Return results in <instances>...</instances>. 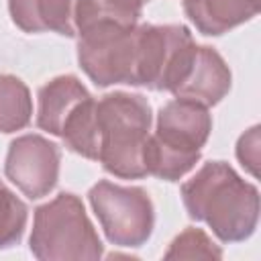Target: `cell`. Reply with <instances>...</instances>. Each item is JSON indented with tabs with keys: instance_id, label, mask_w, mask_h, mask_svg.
<instances>
[{
	"instance_id": "1",
	"label": "cell",
	"mask_w": 261,
	"mask_h": 261,
	"mask_svg": "<svg viewBox=\"0 0 261 261\" xmlns=\"http://www.w3.org/2000/svg\"><path fill=\"white\" fill-rule=\"evenodd\" d=\"M192 218L206 220L222 241L245 239L257 220V190L224 163H208L184 186Z\"/></svg>"
},
{
	"instance_id": "2",
	"label": "cell",
	"mask_w": 261,
	"mask_h": 261,
	"mask_svg": "<svg viewBox=\"0 0 261 261\" xmlns=\"http://www.w3.org/2000/svg\"><path fill=\"white\" fill-rule=\"evenodd\" d=\"M98 159L120 177H141L145 169V145L151 122L149 104L143 96L110 94L96 104Z\"/></svg>"
},
{
	"instance_id": "3",
	"label": "cell",
	"mask_w": 261,
	"mask_h": 261,
	"mask_svg": "<svg viewBox=\"0 0 261 261\" xmlns=\"http://www.w3.org/2000/svg\"><path fill=\"white\" fill-rule=\"evenodd\" d=\"M210 130V116L204 104L177 98L161 108L157 133L145 145V169L163 179H177L200 157Z\"/></svg>"
},
{
	"instance_id": "4",
	"label": "cell",
	"mask_w": 261,
	"mask_h": 261,
	"mask_svg": "<svg viewBox=\"0 0 261 261\" xmlns=\"http://www.w3.org/2000/svg\"><path fill=\"white\" fill-rule=\"evenodd\" d=\"M31 249L39 259H96L102 253L82 202L71 194L37 210Z\"/></svg>"
},
{
	"instance_id": "5",
	"label": "cell",
	"mask_w": 261,
	"mask_h": 261,
	"mask_svg": "<svg viewBox=\"0 0 261 261\" xmlns=\"http://www.w3.org/2000/svg\"><path fill=\"white\" fill-rule=\"evenodd\" d=\"M80 63L98 84H135L137 29L110 20L94 22L80 31Z\"/></svg>"
},
{
	"instance_id": "6",
	"label": "cell",
	"mask_w": 261,
	"mask_h": 261,
	"mask_svg": "<svg viewBox=\"0 0 261 261\" xmlns=\"http://www.w3.org/2000/svg\"><path fill=\"white\" fill-rule=\"evenodd\" d=\"M90 200L112 243L139 247L151 234L153 210L143 190L100 181L92 188Z\"/></svg>"
},
{
	"instance_id": "7",
	"label": "cell",
	"mask_w": 261,
	"mask_h": 261,
	"mask_svg": "<svg viewBox=\"0 0 261 261\" xmlns=\"http://www.w3.org/2000/svg\"><path fill=\"white\" fill-rule=\"evenodd\" d=\"M59 151L41 137H22L10 145L6 175L31 198L47 194L57 177Z\"/></svg>"
},
{
	"instance_id": "8",
	"label": "cell",
	"mask_w": 261,
	"mask_h": 261,
	"mask_svg": "<svg viewBox=\"0 0 261 261\" xmlns=\"http://www.w3.org/2000/svg\"><path fill=\"white\" fill-rule=\"evenodd\" d=\"M228 84L230 73L224 67L222 59L212 49L198 47L194 65L175 94L179 98H188L200 104H214L228 90Z\"/></svg>"
},
{
	"instance_id": "9",
	"label": "cell",
	"mask_w": 261,
	"mask_h": 261,
	"mask_svg": "<svg viewBox=\"0 0 261 261\" xmlns=\"http://www.w3.org/2000/svg\"><path fill=\"white\" fill-rule=\"evenodd\" d=\"M75 2L77 0H10L14 22L29 31H57L61 35L75 33Z\"/></svg>"
},
{
	"instance_id": "10",
	"label": "cell",
	"mask_w": 261,
	"mask_h": 261,
	"mask_svg": "<svg viewBox=\"0 0 261 261\" xmlns=\"http://www.w3.org/2000/svg\"><path fill=\"white\" fill-rule=\"evenodd\" d=\"M86 98H90V94L75 77L53 80L39 94V126L61 137L65 120Z\"/></svg>"
},
{
	"instance_id": "11",
	"label": "cell",
	"mask_w": 261,
	"mask_h": 261,
	"mask_svg": "<svg viewBox=\"0 0 261 261\" xmlns=\"http://www.w3.org/2000/svg\"><path fill=\"white\" fill-rule=\"evenodd\" d=\"M257 4L259 0H186V12L202 33L220 35L253 16Z\"/></svg>"
},
{
	"instance_id": "12",
	"label": "cell",
	"mask_w": 261,
	"mask_h": 261,
	"mask_svg": "<svg viewBox=\"0 0 261 261\" xmlns=\"http://www.w3.org/2000/svg\"><path fill=\"white\" fill-rule=\"evenodd\" d=\"M149 0H77L75 2V24L86 29L100 20L118 22L133 27L141 14V6Z\"/></svg>"
},
{
	"instance_id": "13",
	"label": "cell",
	"mask_w": 261,
	"mask_h": 261,
	"mask_svg": "<svg viewBox=\"0 0 261 261\" xmlns=\"http://www.w3.org/2000/svg\"><path fill=\"white\" fill-rule=\"evenodd\" d=\"M31 114V100L27 88L10 77H0V130L10 133L14 128H20L29 122Z\"/></svg>"
},
{
	"instance_id": "14",
	"label": "cell",
	"mask_w": 261,
	"mask_h": 261,
	"mask_svg": "<svg viewBox=\"0 0 261 261\" xmlns=\"http://www.w3.org/2000/svg\"><path fill=\"white\" fill-rule=\"evenodd\" d=\"M24 220H27L24 204L0 184V247H8L14 241H18L24 228Z\"/></svg>"
}]
</instances>
